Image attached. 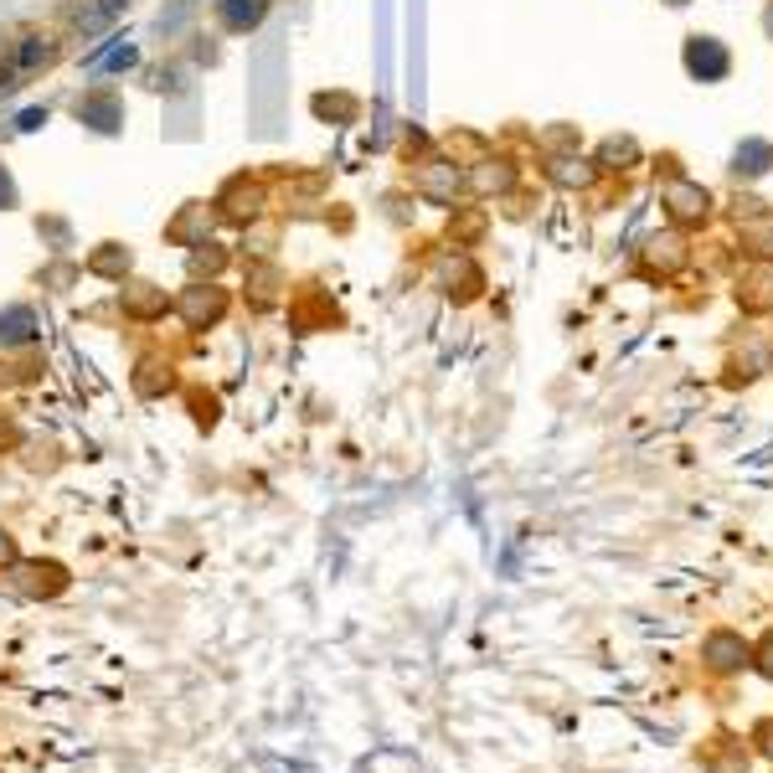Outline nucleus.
<instances>
[{
	"mask_svg": "<svg viewBox=\"0 0 773 773\" xmlns=\"http://www.w3.org/2000/svg\"><path fill=\"white\" fill-rule=\"evenodd\" d=\"M681 62H686V73H691L696 83H722L727 73H733V52H727L716 37H686Z\"/></svg>",
	"mask_w": 773,
	"mask_h": 773,
	"instance_id": "7ed1b4c3",
	"label": "nucleus"
},
{
	"mask_svg": "<svg viewBox=\"0 0 773 773\" xmlns=\"http://www.w3.org/2000/svg\"><path fill=\"white\" fill-rule=\"evenodd\" d=\"M41 124H47V109H21V120H16L21 135H37Z\"/></svg>",
	"mask_w": 773,
	"mask_h": 773,
	"instance_id": "6ab92c4d",
	"label": "nucleus"
},
{
	"mask_svg": "<svg viewBox=\"0 0 773 773\" xmlns=\"http://www.w3.org/2000/svg\"><path fill=\"white\" fill-rule=\"evenodd\" d=\"M263 16H269V0H217L222 32H233V37H242V32L263 26Z\"/></svg>",
	"mask_w": 773,
	"mask_h": 773,
	"instance_id": "9d476101",
	"label": "nucleus"
},
{
	"mask_svg": "<svg viewBox=\"0 0 773 773\" xmlns=\"http://www.w3.org/2000/svg\"><path fill=\"white\" fill-rule=\"evenodd\" d=\"M639 160V145L629 135L624 139H603V150H598V165H603V171H629V165H635Z\"/></svg>",
	"mask_w": 773,
	"mask_h": 773,
	"instance_id": "4468645a",
	"label": "nucleus"
},
{
	"mask_svg": "<svg viewBox=\"0 0 773 773\" xmlns=\"http://www.w3.org/2000/svg\"><path fill=\"white\" fill-rule=\"evenodd\" d=\"M753 743H758V748H763V753L773 758V716H763V722L753 727Z\"/></svg>",
	"mask_w": 773,
	"mask_h": 773,
	"instance_id": "412c9836",
	"label": "nucleus"
},
{
	"mask_svg": "<svg viewBox=\"0 0 773 773\" xmlns=\"http://www.w3.org/2000/svg\"><path fill=\"white\" fill-rule=\"evenodd\" d=\"M671 5H686V0H671Z\"/></svg>",
	"mask_w": 773,
	"mask_h": 773,
	"instance_id": "b1692460",
	"label": "nucleus"
},
{
	"mask_svg": "<svg viewBox=\"0 0 773 773\" xmlns=\"http://www.w3.org/2000/svg\"><path fill=\"white\" fill-rule=\"evenodd\" d=\"M773 171V145L769 139H743L733 150V176L737 180H763Z\"/></svg>",
	"mask_w": 773,
	"mask_h": 773,
	"instance_id": "9b49d317",
	"label": "nucleus"
},
{
	"mask_svg": "<svg viewBox=\"0 0 773 773\" xmlns=\"http://www.w3.org/2000/svg\"><path fill=\"white\" fill-rule=\"evenodd\" d=\"M32 340H41V315L32 304H5L0 310V346L16 351V346H32Z\"/></svg>",
	"mask_w": 773,
	"mask_h": 773,
	"instance_id": "0eeeda50",
	"label": "nucleus"
},
{
	"mask_svg": "<svg viewBox=\"0 0 773 773\" xmlns=\"http://www.w3.org/2000/svg\"><path fill=\"white\" fill-rule=\"evenodd\" d=\"M417 197H428V201H438V207H449L454 201V191H459V171L449 165V160H428L423 171H417Z\"/></svg>",
	"mask_w": 773,
	"mask_h": 773,
	"instance_id": "6e6552de",
	"label": "nucleus"
},
{
	"mask_svg": "<svg viewBox=\"0 0 773 773\" xmlns=\"http://www.w3.org/2000/svg\"><path fill=\"white\" fill-rule=\"evenodd\" d=\"M763 26H769V37H773V5H769V16H763Z\"/></svg>",
	"mask_w": 773,
	"mask_h": 773,
	"instance_id": "5701e85b",
	"label": "nucleus"
},
{
	"mask_svg": "<svg viewBox=\"0 0 773 773\" xmlns=\"http://www.w3.org/2000/svg\"><path fill=\"white\" fill-rule=\"evenodd\" d=\"M176 310L191 331H207V325H217V320L227 315V295H222L217 284H191V289L176 299Z\"/></svg>",
	"mask_w": 773,
	"mask_h": 773,
	"instance_id": "20e7f679",
	"label": "nucleus"
},
{
	"mask_svg": "<svg viewBox=\"0 0 773 773\" xmlns=\"http://www.w3.org/2000/svg\"><path fill=\"white\" fill-rule=\"evenodd\" d=\"M222 263H227V253H222L217 242H212V253H201V242L191 248V274H217Z\"/></svg>",
	"mask_w": 773,
	"mask_h": 773,
	"instance_id": "f3484780",
	"label": "nucleus"
},
{
	"mask_svg": "<svg viewBox=\"0 0 773 773\" xmlns=\"http://www.w3.org/2000/svg\"><path fill=\"white\" fill-rule=\"evenodd\" d=\"M547 176L552 180H562V186H588V180H594V160H552V165H547Z\"/></svg>",
	"mask_w": 773,
	"mask_h": 773,
	"instance_id": "2eb2a0df",
	"label": "nucleus"
},
{
	"mask_svg": "<svg viewBox=\"0 0 773 773\" xmlns=\"http://www.w3.org/2000/svg\"><path fill=\"white\" fill-rule=\"evenodd\" d=\"M753 671L763 675V681H773V629L753 645Z\"/></svg>",
	"mask_w": 773,
	"mask_h": 773,
	"instance_id": "a211bd4d",
	"label": "nucleus"
},
{
	"mask_svg": "<svg viewBox=\"0 0 773 773\" xmlns=\"http://www.w3.org/2000/svg\"><path fill=\"white\" fill-rule=\"evenodd\" d=\"M511 165H500V160H490L485 171H475V191H506L511 186Z\"/></svg>",
	"mask_w": 773,
	"mask_h": 773,
	"instance_id": "dca6fc26",
	"label": "nucleus"
},
{
	"mask_svg": "<svg viewBox=\"0 0 773 773\" xmlns=\"http://www.w3.org/2000/svg\"><path fill=\"white\" fill-rule=\"evenodd\" d=\"M748 207V217H743V242L753 248L763 263H773V212L763 201H743Z\"/></svg>",
	"mask_w": 773,
	"mask_h": 773,
	"instance_id": "1a4fd4ad",
	"label": "nucleus"
},
{
	"mask_svg": "<svg viewBox=\"0 0 773 773\" xmlns=\"http://www.w3.org/2000/svg\"><path fill=\"white\" fill-rule=\"evenodd\" d=\"M88 274H99V278H124V274H129V248H120V242H103L99 253L88 258Z\"/></svg>",
	"mask_w": 773,
	"mask_h": 773,
	"instance_id": "ddd939ff",
	"label": "nucleus"
},
{
	"mask_svg": "<svg viewBox=\"0 0 773 773\" xmlns=\"http://www.w3.org/2000/svg\"><path fill=\"white\" fill-rule=\"evenodd\" d=\"M16 207V180H11V171L0 165V212H11Z\"/></svg>",
	"mask_w": 773,
	"mask_h": 773,
	"instance_id": "aec40b11",
	"label": "nucleus"
},
{
	"mask_svg": "<svg viewBox=\"0 0 773 773\" xmlns=\"http://www.w3.org/2000/svg\"><path fill=\"white\" fill-rule=\"evenodd\" d=\"M660 201H665V212H671L675 227H701V222L712 217V191L696 186L691 176H665Z\"/></svg>",
	"mask_w": 773,
	"mask_h": 773,
	"instance_id": "f03ea898",
	"label": "nucleus"
},
{
	"mask_svg": "<svg viewBox=\"0 0 773 773\" xmlns=\"http://www.w3.org/2000/svg\"><path fill=\"white\" fill-rule=\"evenodd\" d=\"M701 671L716 675V681H727V675H743L753 671V639H743L737 629H707L701 635Z\"/></svg>",
	"mask_w": 773,
	"mask_h": 773,
	"instance_id": "f257e3e1",
	"label": "nucleus"
},
{
	"mask_svg": "<svg viewBox=\"0 0 773 773\" xmlns=\"http://www.w3.org/2000/svg\"><path fill=\"white\" fill-rule=\"evenodd\" d=\"M78 124L99 129V135H120V129H124V99H120V93H109V88L83 93V99H78Z\"/></svg>",
	"mask_w": 773,
	"mask_h": 773,
	"instance_id": "39448f33",
	"label": "nucleus"
},
{
	"mask_svg": "<svg viewBox=\"0 0 773 773\" xmlns=\"http://www.w3.org/2000/svg\"><path fill=\"white\" fill-rule=\"evenodd\" d=\"M171 310V299H165V289H155V284H129L124 289V315L135 320H155Z\"/></svg>",
	"mask_w": 773,
	"mask_h": 773,
	"instance_id": "f8f14e48",
	"label": "nucleus"
},
{
	"mask_svg": "<svg viewBox=\"0 0 773 773\" xmlns=\"http://www.w3.org/2000/svg\"><path fill=\"white\" fill-rule=\"evenodd\" d=\"M16 562V541H11V532H0V568H11Z\"/></svg>",
	"mask_w": 773,
	"mask_h": 773,
	"instance_id": "4be33fe9",
	"label": "nucleus"
},
{
	"mask_svg": "<svg viewBox=\"0 0 773 773\" xmlns=\"http://www.w3.org/2000/svg\"><path fill=\"white\" fill-rule=\"evenodd\" d=\"M58 58V47H52V37H37V32H26V37H16V47H11V58H5V67L21 78H32V73H41L47 62Z\"/></svg>",
	"mask_w": 773,
	"mask_h": 773,
	"instance_id": "423d86ee",
	"label": "nucleus"
}]
</instances>
